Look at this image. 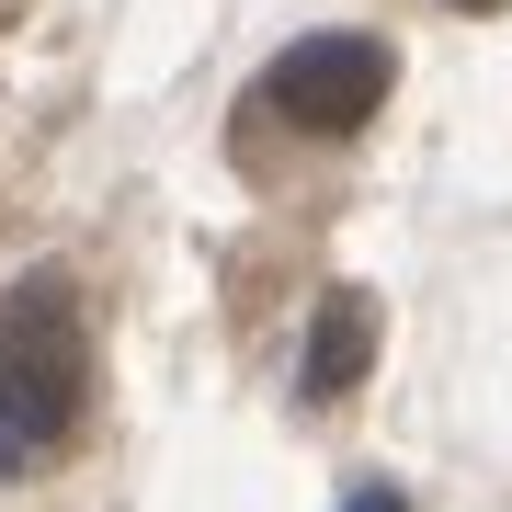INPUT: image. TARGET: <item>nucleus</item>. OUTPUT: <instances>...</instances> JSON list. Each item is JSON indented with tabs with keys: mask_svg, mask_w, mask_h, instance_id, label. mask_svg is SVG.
<instances>
[{
	"mask_svg": "<svg viewBox=\"0 0 512 512\" xmlns=\"http://www.w3.org/2000/svg\"><path fill=\"white\" fill-rule=\"evenodd\" d=\"M0 421H12L35 456L80 421V308H69L57 274L0 296Z\"/></svg>",
	"mask_w": 512,
	"mask_h": 512,
	"instance_id": "nucleus-1",
	"label": "nucleus"
},
{
	"mask_svg": "<svg viewBox=\"0 0 512 512\" xmlns=\"http://www.w3.org/2000/svg\"><path fill=\"white\" fill-rule=\"evenodd\" d=\"M387 80H399V57H387L376 35H296L274 57V114L308 126V137H353L387 103Z\"/></svg>",
	"mask_w": 512,
	"mask_h": 512,
	"instance_id": "nucleus-2",
	"label": "nucleus"
},
{
	"mask_svg": "<svg viewBox=\"0 0 512 512\" xmlns=\"http://www.w3.org/2000/svg\"><path fill=\"white\" fill-rule=\"evenodd\" d=\"M365 365H376V296L342 285V296H319V319H308V365H296V387H308V399H342Z\"/></svg>",
	"mask_w": 512,
	"mask_h": 512,
	"instance_id": "nucleus-3",
	"label": "nucleus"
},
{
	"mask_svg": "<svg viewBox=\"0 0 512 512\" xmlns=\"http://www.w3.org/2000/svg\"><path fill=\"white\" fill-rule=\"evenodd\" d=\"M342 512H410V501H399V490H353Z\"/></svg>",
	"mask_w": 512,
	"mask_h": 512,
	"instance_id": "nucleus-4",
	"label": "nucleus"
},
{
	"mask_svg": "<svg viewBox=\"0 0 512 512\" xmlns=\"http://www.w3.org/2000/svg\"><path fill=\"white\" fill-rule=\"evenodd\" d=\"M467 12H501V0H467Z\"/></svg>",
	"mask_w": 512,
	"mask_h": 512,
	"instance_id": "nucleus-5",
	"label": "nucleus"
}]
</instances>
